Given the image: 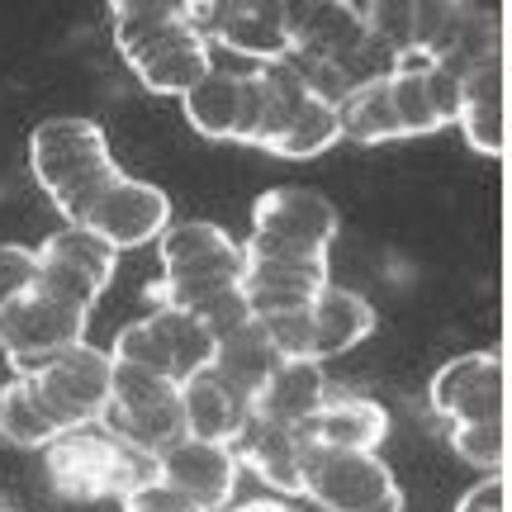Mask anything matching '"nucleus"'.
<instances>
[{"label":"nucleus","instance_id":"obj_13","mask_svg":"<svg viewBox=\"0 0 512 512\" xmlns=\"http://www.w3.org/2000/svg\"><path fill=\"white\" fill-rule=\"evenodd\" d=\"M162 252V280L166 290H209V285H242L247 275V252L233 242L219 223L185 219L171 223L157 242Z\"/></svg>","mask_w":512,"mask_h":512},{"label":"nucleus","instance_id":"obj_28","mask_svg":"<svg viewBox=\"0 0 512 512\" xmlns=\"http://www.w3.org/2000/svg\"><path fill=\"white\" fill-rule=\"evenodd\" d=\"M337 124H342V138H351V143H394V138H403L399 110H394V95H389V72L361 81L337 105Z\"/></svg>","mask_w":512,"mask_h":512},{"label":"nucleus","instance_id":"obj_1","mask_svg":"<svg viewBox=\"0 0 512 512\" xmlns=\"http://www.w3.org/2000/svg\"><path fill=\"white\" fill-rule=\"evenodd\" d=\"M114 43L133 76L143 81L152 95H190L204 76L214 72L209 62V38L200 34V24L190 15V5H110Z\"/></svg>","mask_w":512,"mask_h":512},{"label":"nucleus","instance_id":"obj_32","mask_svg":"<svg viewBox=\"0 0 512 512\" xmlns=\"http://www.w3.org/2000/svg\"><path fill=\"white\" fill-rule=\"evenodd\" d=\"M124 512H200L181 489H171V484H152L147 494H138L133 503H124Z\"/></svg>","mask_w":512,"mask_h":512},{"label":"nucleus","instance_id":"obj_17","mask_svg":"<svg viewBox=\"0 0 512 512\" xmlns=\"http://www.w3.org/2000/svg\"><path fill=\"white\" fill-rule=\"evenodd\" d=\"M114 266H119V252L86 228H57L53 238L38 242V280L48 290L76 299L81 309H91L110 290Z\"/></svg>","mask_w":512,"mask_h":512},{"label":"nucleus","instance_id":"obj_21","mask_svg":"<svg viewBox=\"0 0 512 512\" xmlns=\"http://www.w3.org/2000/svg\"><path fill=\"white\" fill-rule=\"evenodd\" d=\"M309 446L313 441L299 427L271 418H247L242 437L233 441L238 465H247L261 484H271L275 494H304V465H309Z\"/></svg>","mask_w":512,"mask_h":512},{"label":"nucleus","instance_id":"obj_15","mask_svg":"<svg viewBox=\"0 0 512 512\" xmlns=\"http://www.w3.org/2000/svg\"><path fill=\"white\" fill-rule=\"evenodd\" d=\"M294 19V62H323L361 86V57L375 48L366 29V5L347 0H313V5H290Z\"/></svg>","mask_w":512,"mask_h":512},{"label":"nucleus","instance_id":"obj_30","mask_svg":"<svg viewBox=\"0 0 512 512\" xmlns=\"http://www.w3.org/2000/svg\"><path fill=\"white\" fill-rule=\"evenodd\" d=\"M451 446L460 460L484 465L489 475H498L503 465V422H479V427H451Z\"/></svg>","mask_w":512,"mask_h":512},{"label":"nucleus","instance_id":"obj_33","mask_svg":"<svg viewBox=\"0 0 512 512\" xmlns=\"http://www.w3.org/2000/svg\"><path fill=\"white\" fill-rule=\"evenodd\" d=\"M456 512H503V479L484 475L479 484H470V489L460 494Z\"/></svg>","mask_w":512,"mask_h":512},{"label":"nucleus","instance_id":"obj_29","mask_svg":"<svg viewBox=\"0 0 512 512\" xmlns=\"http://www.w3.org/2000/svg\"><path fill=\"white\" fill-rule=\"evenodd\" d=\"M62 437L57 422L43 413L34 384L15 375L10 384H0V441L10 446H24V451H48L53 441Z\"/></svg>","mask_w":512,"mask_h":512},{"label":"nucleus","instance_id":"obj_19","mask_svg":"<svg viewBox=\"0 0 512 512\" xmlns=\"http://www.w3.org/2000/svg\"><path fill=\"white\" fill-rule=\"evenodd\" d=\"M432 408L451 427H479V422H503V356L489 351H465L432 375Z\"/></svg>","mask_w":512,"mask_h":512},{"label":"nucleus","instance_id":"obj_2","mask_svg":"<svg viewBox=\"0 0 512 512\" xmlns=\"http://www.w3.org/2000/svg\"><path fill=\"white\" fill-rule=\"evenodd\" d=\"M29 166H34V181L57 204V214L67 219V228H76L86 204L119 176L105 128L95 119H81V114L43 119L29 133Z\"/></svg>","mask_w":512,"mask_h":512},{"label":"nucleus","instance_id":"obj_3","mask_svg":"<svg viewBox=\"0 0 512 512\" xmlns=\"http://www.w3.org/2000/svg\"><path fill=\"white\" fill-rule=\"evenodd\" d=\"M43 470H48V484L57 489V498H67V503L114 498L124 508L138 494H147L152 484H162V460L152 451L124 446L119 437L91 432V427L57 437L43 451Z\"/></svg>","mask_w":512,"mask_h":512},{"label":"nucleus","instance_id":"obj_9","mask_svg":"<svg viewBox=\"0 0 512 512\" xmlns=\"http://www.w3.org/2000/svg\"><path fill=\"white\" fill-rule=\"evenodd\" d=\"M304 498L323 512H403V489L375 451L309 446Z\"/></svg>","mask_w":512,"mask_h":512},{"label":"nucleus","instance_id":"obj_18","mask_svg":"<svg viewBox=\"0 0 512 512\" xmlns=\"http://www.w3.org/2000/svg\"><path fill=\"white\" fill-rule=\"evenodd\" d=\"M195 133L214 143H252L261 124V76L256 72H214L181 100Z\"/></svg>","mask_w":512,"mask_h":512},{"label":"nucleus","instance_id":"obj_23","mask_svg":"<svg viewBox=\"0 0 512 512\" xmlns=\"http://www.w3.org/2000/svg\"><path fill=\"white\" fill-rule=\"evenodd\" d=\"M275 366H280V351H275L271 332L252 318V323H242L238 332L219 337V351H214V366L209 370H214V375H219V380L252 408V403L261 399V389L271 384Z\"/></svg>","mask_w":512,"mask_h":512},{"label":"nucleus","instance_id":"obj_16","mask_svg":"<svg viewBox=\"0 0 512 512\" xmlns=\"http://www.w3.org/2000/svg\"><path fill=\"white\" fill-rule=\"evenodd\" d=\"M328 285V256H247V275H242L247 309L261 323L309 313Z\"/></svg>","mask_w":512,"mask_h":512},{"label":"nucleus","instance_id":"obj_22","mask_svg":"<svg viewBox=\"0 0 512 512\" xmlns=\"http://www.w3.org/2000/svg\"><path fill=\"white\" fill-rule=\"evenodd\" d=\"M328 399H332V389H328V375H323V361H280L271 384L252 403V413L304 432Z\"/></svg>","mask_w":512,"mask_h":512},{"label":"nucleus","instance_id":"obj_11","mask_svg":"<svg viewBox=\"0 0 512 512\" xmlns=\"http://www.w3.org/2000/svg\"><path fill=\"white\" fill-rule=\"evenodd\" d=\"M389 95L399 110L403 138H422V133H441V128L460 124L465 76L427 48H403L389 67Z\"/></svg>","mask_w":512,"mask_h":512},{"label":"nucleus","instance_id":"obj_12","mask_svg":"<svg viewBox=\"0 0 512 512\" xmlns=\"http://www.w3.org/2000/svg\"><path fill=\"white\" fill-rule=\"evenodd\" d=\"M204 38H219L228 53L252 57L256 67L294 57V19L285 0H209L190 5Z\"/></svg>","mask_w":512,"mask_h":512},{"label":"nucleus","instance_id":"obj_31","mask_svg":"<svg viewBox=\"0 0 512 512\" xmlns=\"http://www.w3.org/2000/svg\"><path fill=\"white\" fill-rule=\"evenodd\" d=\"M34 280H38V247L0 242V313H5V304H15Z\"/></svg>","mask_w":512,"mask_h":512},{"label":"nucleus","instance_id":"obj_35","mask_svg":"<svg viewBox=\"0 0 512 512\" xmlns=\"http://www.w3.org/2000/svg\"><path fill=\"white\" fill-rule=\"evenodd\" d=\"M0 512H5V508H0Z\"/></svg>","mask_w":512,"mask_h":512},{"label":"nucleus","instance_id":"obj_4","mask_svg":"<svg viewBox=\"0 0 512 512\" xmlns=\"http://www.w3.org/2000/svg\"><path fill=\"white\" fill-rule=\"evenodd\" d=\"M256 76H261V124H256L252 147L285 162H309L342 138L337 105L313 95L294 62L256 67Z\"/></svg>","mask_w":512,"mask_h":512},{"label":"nucleus","instance_id":"obj_8","mask_svg":"<svg viewBox=\"0 0 512 512\" xmlns=\"http://www.w3.org/2000/svg\"><path fill=\"white\" fill-rule=\"evenodd\" d=\"M105 432L119 437L124 446L138 451H166L171 441L185 437V403H181V384L162 380L152 370L138 366H119L114 361V399L105 408Z\"/></svg>","mask_w":512,"mask_h":512},{"label":"nucleus","instance_id":"obj_26","mask_svg":"<svg viewBox=\"0 0 512 512\" xmlns=\"http://www.w3.org/2000/svg\"><path fill=\"white\" fill-rule=\"evenodd\" d=\"M309 318H313V351H318V361L342 356V351H351L356 342H366L375 332V304L366 294L347 290V285H328L318 294V304L309 309Z\"/></svg>","mask_w":512,"mask_h":512},{"label":"nucleus","instance_id":"obj_25","mask_svg":"<svg viewBox=\"0 0 512 512\" xmlns=\"http://www.w3.org/2000/svg\"><path fill=\"white\" fill-rule=\"evenodd\" d=\"M384 432H389V413L361 394H332L318 408V418L304 427L313 446H337V451H375Z\"/></svg>","mask_w":512,"mask_h":512},{"label":"nucleus","instance_id":"obj_27","mask_svg":"<svg viewBox=\"0 0 512 512\" xmlns=\"http://www.w3.org/2000/svg\"><path fill=\"white\" fill-rule=\"evenodd\" d=\"M460 133L479 157L503 152V76L498 57L475 72H465V95H460Z\"/></svg>","mask_w":512,"mask_h":512},{"label":"nucleus","instance_id":"obj_10","mask_svg":"<svg viewBox=\"0 0 512 512\" xmlns=\"http://www.w3.org/2000/svg\"><path fill=\"white\" fill-rule=\"evenodd\" d=\"M24 380L34 384L43 413H48V418L57 422V432L67 437V432H81V427H91V422L105 418V408H110V399H114V356L91 347V342H81V347H72L67 356L48 361L43 370L24 375Z\"/></svg>","mask_w":512,"mask_h":512},{"label":"nucleus","instance_id":"obj_34","mask_svg":"<svg viewBox=\"0 0 512 512\" xmlns=\"http://www.w3.org/2000/svg\"><path fill=\"white\" fill-rule=\"evenodd\" d=\"M223 512H294L285 498H252V503H238V508H223Z\"/></svg>","mask_w":512,"mask_h":512},{"label":"nucleus","instance_id":"obj_20","mask_svg":"<svg viewBox=\"0 0 512 512\" xmlns=\"http://www.w3.org/2000/svg\"><path fill=\"white\" fill-rule=\"evenodd\" d=\"M162 460V484L181 489L200 512H223L238 484V451L219 446V441H195L181 437L171 441L166 451H157Z\"/></svg>","mask_w":512,"mask_h":512},{"label":"nucleus","instance_id":"obj_6","mask_svg":"<svg viewBox=\"0 0 512 512\" xmlns=\"http://www.w3.org/2000/svg\"><path fill=\"white\" fill-rule=\"evenodd\" d=\"M337 204L309 185H275L252 204V233L242 242L247 256H328L337 242Z\"/></svg>","mask_w":512,"mask_h":512},{"label":"nucleus","instance_id":"obj_14","mask_svg":"<svg viewBox=\"0 0 512 512\" xmlns=\"http://www.w3.org/2000/svg\"><path fill=\"white\" fill-rule=\"evenodd\" d=\"M76 228L95 233L100 242H110L114 252L124 247H147V242H162V233L171 228V200H166L162 185L138 181V176H114L91 204Z\"/></svg>","mask_w":512,"mask_h":512},{"label":"nucleus","instance_id":"obj_24","mask_svg":"<svg viewBox=\"0 0 512 512\" xmlns=\"http://www.w3.org/2000/svg\"><path fill=\"white\" fill-rule=\"evenodd\" d=\"M181 403H185V437L195 441H219V446H233L242 437V427L252 418V408L228 389V384L204 370L190 384H181Z\"/></svg>","mask_w":512,"mask_h":512},{"label":"nucleus","instance_id":"obj_5","mask_svg":"<svg viewBox=\"0 0 512 512\" xmlns=\"http://www.w3.org/2000/svg\"><path fill=\"white\" fill-rule=\"evenodd\" d=\"M86 323H91V309H81L76 299L34 280L15 304H5V313H0V351L15 366V375H34L48 361L81 347L86 342Z\"/></svg>","mask_w":512,"mask_h":512},{"label":"nucleus","instance_id":"obj_7","mask_svg":"<svg viewBox=\"0 0 512 512\" xmlns=\"http://www.w3.org/2000/svg\"><path fill=\"white\" fill-rule=\"evenodd\" d=\"M214 351H219V337L204 328L200 318H190L181 309H152L147 318L128 323L114 337L110 356L119 366H138L162 375V380L190 384L195 375L214 366Z\"/></svg>","mask_w":512,"mask_h":512}]
</instances>
